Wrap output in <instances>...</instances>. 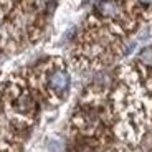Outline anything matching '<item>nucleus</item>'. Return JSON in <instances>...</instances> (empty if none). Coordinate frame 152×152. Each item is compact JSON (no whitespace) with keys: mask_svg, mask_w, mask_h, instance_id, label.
Instances as JSON below:
<instances>
[{"mask_svg":"<svg viewBox=\"0 0 152 152\" xmlns=\"http://www.w3.org/2000/svg\"><path fill=\"white\" fill-rule=\"evenodd\" d=\"M28 80L38 96H43L51 104H60L71 88L69 71L60 58H51L42 63L37 69L30 71Z\"/></svg>","mask_w":152,"mask_h":152,"instance_id":"nucleus-1","label":"nucleus"}]
</instances>
